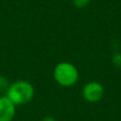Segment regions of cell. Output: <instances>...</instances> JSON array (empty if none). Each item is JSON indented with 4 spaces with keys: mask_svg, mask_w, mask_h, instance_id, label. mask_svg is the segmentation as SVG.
Wrapping results in <instances>:
<instances>
[{
    "mask_svg": "<svg viewBox=\"0 0 121 121\" xmlns=\"http://www.w3.org/2000/svg\"><path fill=\"white\" fill-rule=\"evenodd\" d=\"M5 95L16 106L30 103L35 96V88L31 82L27 80H17L10 84Z\"/></svg>",
    "mask_w": 121,
    "mask_h": 121,
    "instance_id": "cell-1",
    "label": "cell"
},
{
    "mask_svg": "<svg viewBox=\"0 0 121 121\" xmlns=\"http://www.w3.org/2000/svg\"><path fill=\"white\" fill-rule=\"evenodd\" d=\"M112 62H113V64L115 65L117 68H121V53H119V52L115 53V54L113 55V57H112Z\"/></svg>",
    "mask_w": 121,
    "mask_h": 121,
    "instance_id": "cell-7",
    "label": "cell"
},
{
    "mask_svg": "<svg viewBox=\"0 0 121 121\" xmlns=\"http://www.w3.org/2000/svg\"><path fill=\"white\" fill-rule=\"evenodd\" d=\"M16 105L5 96H0V121H13L16 116Z\"/></svg>",
    "mask_w": 121,
    "mask_h": 121,
    "instance_id": "cell-4",
    "label": "cell"
},
{
    "mask_svg": "<svg viewBox=\"0 0 121 121\" xmlns=\"http://www.w3.org/2000/svg\"><path fill=\"white\" fill-rule=\"evenodd\" d=\"M91 0H71L72 4L77 9H84L90 3Z\"/></svg>",
    "mask_w": 121,
    "mask_h": 121,
    "instance_id": "cell-6",
    "label": "cell"
},
{
    "mask_svg": "<svg viewBox=\"0 0 121 121\" xmlns=\"http://www.w3.org/2000/svg\"><path fill=\"white\" fill-rule=\"evenodd\" d=\"M10 84L11 83L8 80V78L0 74V94H3V95L5 94V91L8 90Z\"/></svg>",
    "mask_w": 121,
    "mask_h": 121,
    "instance_id": "cell-5",
    "label": "cell"
},
{
    "mask_svg": "<svg viewBox=\"0 0 121 121\" xmlns=\"http://www.w3.org/2000/svg\"><path fill=\"white\" fill-rule=\"evenodd\" d=\"M104 86L97 81H89L82 87V97L88 103H97L104 97Z\"/></svg>",
    "mask_w": 121,
    "mask_h": 121,
    "instance_id": "cell-3",
    "label": "cell"
},
{
    "mask_svg": "<svg viewBox=\"0 0 121 121\" xmlns=\"http://www.w3.org/2000/svg\"><path fill=\"white\" fill-rule=\"evenodd\" d=\"M40 121H56V119L51 117V116H46V117H44Z\"/></svg>",
    "mask_w": 121,
    "mask_h": 121,
    "instance_id": "cell-8",
    "label": "cell"
},
{
    "mask_svg": "<svg viewBox=\"0 0 121 121\" xmlns=\"http://www.w3.org/2000/svg\"><path fill=\"white\" fill-rule=\"evenodd\" d=\"M53 79L60 87H72L80 79L79 69L70 62H60L53 69Z\"/></svg>",
    "mask_w": 121,
    "mask_h": 121,
    "instance_id": "cell-2",
    "label": "cell"
}]
</instances>
